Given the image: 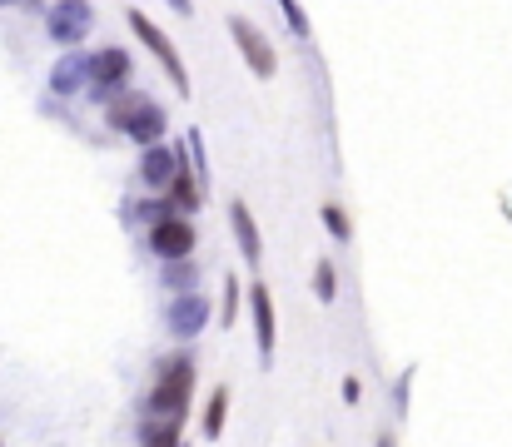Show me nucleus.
I'll list each match as a JSON object with an SVG mask.
<instances>
[{
  "instance_id": "nucleus-1",
  "label": "nucleus",
  "mask_w": 512,
  "mask_h": 447,
  "mask_svg": "<svg viewBox=\"0 0 512 447\" xmlns=\"http://www.w3.org/2000/svg\"><path fill=\"white\" fill-rule=\"evenodd\" d=\"M189 398H194V358L189 353H170L155 368V383L145 393V418L184 423L189 418Z\"/></svg>"
},
{
  "instance_id": "nucleus-2",
  "label": "nucleus",
  "mask_w": 512,
  "mask_h": 447,
  "mask_svg": "<svg viewBox=\"0 0 512 447\" xmlns=\"http://www.w3.org/2000/svg\"><path fill=\"white\" fill-rule=\"evenodd\" d=\"M105 120H110L115 130H125V135H130L140 149L160 145V140H165V130H170L165 110H160L155 100L135 95V90H115V95L105 100Z\"/></svg>"
},
{
  "instance_id": "nucleus-3",
  "label": "nucleus",
  "mask_w": 512,
  "mask_h": 447,
  "mask_svg": "<svg viewBox=\"0 0 512 447\" xmlns=\"http://www.w3.org/2000/svg\"><path fill=\"white\" fill-rule=\"evenodd\" d=\"M125 20H130V30H135V35L145 40V50H150V55L160 60V70L170 75L174 90H184V95H189V70H184V60H179V50H174L170 35H165V30H160V25H155V20H150L145 10H135V5L125 10Z\"/></svg>"
},
{
  "instance_id": "nucleus-4",
  "label": "nucleus",
  "mask_w": 512,
  "mask_h": 447,
  "mask_svg": "<svg viewBox=\"0 0 512 447\" xmlns=\"http://www.w3.org/2000/svg\"><path fill=\"white\" fill-rule=\"evenodd\" d=\"M130 85V55L120 50V45H105V50H95V55H85V90H90V100H110L115 90H125Z\"/></svg>"
},
{
  "instance_id": "nucleus-5",
  "label": "nucleus",
  "mask_w": 512,
  "mask_h": 447,
  "mask_svg": "<svg viewBox=\"0 0 512 447\" xmlns=\"http://www.w3.org/2000/svg\"><path fill=\"white\" fill-rule=\"evenodd\" d=\"M90 30H95L90 0H50V10H45V35H50L55 45L75 50V45H85Z\"/></svg>"
},
{
  "instance_id": "nucleus-6",
  "label": "nucleus",
  "mask_w": 512,
  "mask_h": 447,
  "mask_svg": "<svg viewBox=\"0 0 512 447\" xmlns=\"http://www.w3.org/2000/svg\"><path fill=\"white\" fill-rule=\"evenodd\" d=\"M229 35H234V45H239L244 65H249L259 80H274V70H279V55H274L269 35H264L254 20H244V15H229Z\"/></svg>"
},
{
  "instance_id": "nucleus-7",
  "label": "nucleus",
  "mask_w": 512,
  "mask_h": 447,
  "mask_svg": "<svg viewBox=\"0 0 512 447\" xmlns=\"http://www.w3.org/2000/svg\"><path fill=\"white\" fill-rule=\"evenodd\" d=\"M249 313H254V348H259V363L269 368L274 363V348H279V313H274V294L264 279L249 284Z\"/></svg>"
},
{
  "instance_id": "nucleus-8",
  "label": "nucleus",
  "mask_w": 512,
  "mask_h": 447,
  "mask_svg": "<svg viewBox=\"0 0 512 447\" xmlns=\"http://www.w3.org/2000/svg\"><path fill=\"white\" fill-rule=\"evenodd\" d=\"M194 244H199V234H194V224H189L184 214H170V219L150 224V254H155L160 264L194 259Z\"/></svg>"
},
{
  "instance_id": "nucleus-9",
  "label": "nucleus",
  "mask_w": 512,
  "mask_h": 447,
  "mask_svg": "<svg viewBox=\"0 0 512 447\" xmlns=\"http://www.w3.org/2000/svg\"><path fill=\"white\" fill-rule=\"evenodd\" d=\"M209 313H214L209 294H199V289H189V294H174L170 303H165V328H170L174 338H194V333H204Z\"/></svg>"
},
{
  "instance_id": "nucleus-10",
  "label": "nucleus",
  "mask_w": 512,
  "mask_h": 447,
  "mask_svg": "<svg viewBox=\"0 0 512 447\" xmlns=\"http://www.w3.org/2000/svg\"><path fill=\"white\" fill-rule=\"evenodd\" d=\"M179 169H189L184 145H150L145 154H140V179H145L150 189H165Z\"/></svg>"
},
{
  "instance_id": "nucleus-11",
  "label": "nucleus",
  "mask_w": 512,
  "mask_h": 447,
  "mask_svg": "<svg viewBox=\"0 0 512 447\" xmlns=\"http://www.w3.org/2000/svg\"><path fill=\"white\" fill-rule=\"evenodd\" d=\"M229 224H234V239H239V254H244V264H249V269H259V264H264V239H259L254 209H249L244 199H234V204H229Z\"/></svg>"
},
{
  "instance_id": "nucleus-12",
  "label": "nucleus",
  "mask_w": 512,
  "mask_h": 447,
  "mask_svg": "<svg viewBox=\"0 0 512 447\" xmlns=\"http://www.w3.org/2000/svg\"><path fill=\"white\" fill-rule=\"evenodd\" d=\"M165 204H170V214H184V219L204 204V184L194 179V169H179L170 184H165Z\"/></svg>"
},
{
  "instance_id": "nucleus-13",
  "label": "nucleus",
  "mask_w": 512,
  "mask_h": 447,
  "mask_svg": "<svg viewBox=\"0 0 512 447\" xmlns=\"http://www.w3.org/2000/svg\"><path fill=\"white\" fill-rule=\"evenodd\" d=\"M50 90L65 100V95H80L85 90V50H65L50 70Z\"/></svg>"
},
{
  "instance_id": "nucleus-14",
  "label": "nucleus",
  "mask_w": 512,
  "mask_h": 447,
  "mask_svg": "<svg viewBox=\"0 0 512 447\" xmlns=\"http://www.w3.org/2000/svg\"><path fill=\"white\" fill-rule=\"evenodd\" d=\"M224 423H229V388L219 383V388L209 393V403H204V423H199V433H204L209 443H219V438H224Z\"/></svg>"
},
{
  "instance_id": "nucleus-15",
  "label": "nucleus",
  "mask_w": 512,
  "mask_h": 447,
  "mask_svg": "<svg viewBox=\"0 0 512 447\" xmlns=\"http://www.w3.org/2000/svg\"><path fill=\"white\" fill-rule=\"evenodd\" d=\"M179 428H184V423H165V418H145V423H140V447H184V438H179Z\"/></svg>"
},
{
  "instance_id": "nucleus-16",
  "label": "nucleus",
  "mask_w": 512,
  "mask_h": 447,
  "mask_svg": "<svg viewBox=\"0 0 512 447\" xmlns=\"http://www.w3.org/2000/svg\"><path fill=\"white\" fill-rule=\"evenodd\" d=\"M160 284H165L170 294H189V289L199 284V264H194V259H174V264L160 269Z\"/></svg>"
},
{
  "instance_id": "nucleus-17",
  "label": "nucleus",
  "mask_w": 512,
  "mask_h": 447,
  "mask_svg": "<svg viewBox=\"0 0 512 447\" xmlns=\"http://www.w3.org/2000/svg\"><path fill=\"white\" fill-rule=\"evenodd\" d=\"M314 298L319 303H334L339 298V269H334V259H319L314 264Z\"/></svg>"
},
{
  "instance_id": "nucleus-18",
  "label": "nucleus",
  "mask_w": 512,
  "mask_h": 447,
  "mask_svg": "<svg viewBox=\"0 0 512 447\" xmlns=\"http://www.w3.org/2000/svg\"><path fill=\"white\" fill-rule=\"evenodd\" d=\"M319 219H324V229H329V239H339V244H348V239H353V224H348V214H343V204H334V199H329V204L319 209Z\"/></svg>"
},
{
  "instance_id": "nucleus-19",
  "label": "nucleus",
  "mask_w": 512,
  "mask_h": 447,
  "mask_svg": "<svg viewBox=\"0 0 512 447\" xmlns=\"http://www.w3.org/2000/svg\"><path fill=\"white\" fill-rule=\"evenodd\" d=\"M279 10H284V20H289V30H294L299 40H309V35H314V25H309V15H304V5H299V0H279Z\"/></svg>"
},
{
  "instance_id": "nucleus-20",
  "label": "nucleus",
  "mask_w": 512,
  "mask_h": 447,
  "mask_svg": "<svg viewBox=\"0 0 512 447\" xmlns=\"http://www.w3.org/2000/svg\"><path fill=\"white\" fill-rule=\"evenodd\" d=\"M234 308H239V284H234V279H224V328L234 323Z\"/></svg>"
},
{
  "instance_id": "nucleus-21",
  "label": "nucleus",
  "mask_w": 512,
  "mask_h": 447,
  "mask_svg": "<svg viewBox=\"0 0 512 447\" xmlns=\"http://www.w3.org/2000/svg\"><path fill=\"white\" fill-rule=\"evenodd\" d=\"M363 398V383L358 378H343V403H358Z\"/></svg>"
},
{
  "instance_id": "nucleus-22",
  "label": "nucleus",
  "mask_w": 512,
  "mask_h": 447,
  "mask_svg": "<svg viewBox=\"0 0 512 447\" xmlns=\"http://www.w3.org/2000/svg\"><path fill=\"white\" fill-rule=\"evenodd\" d=\"M174 10H179V15H189V10H194V0H170Z\"/></svg>"
},
{
  "instance_id": "nucleus-23",
  "label": "nucleus",
  "mask_w": 512,
  "mask_h": 447,
  "mask_svg": "<svg viewBox=\"0 0 512 447\" xmlns=\"http://www.w3.org/2000/svg\"><path fill=\"white\" fill-rule=\"evenodd\" d=\"M378 447H393V433H383V438H378Z\"/></svg>"
},
{
  "instance_id": "nucleus-24",
  "label": "nucleus",
  "mask_w": 512,
  "mask_h": 447,
  "mask_svg": "<svg viewBox=\"0 0 512 447\" xmlns=\"http://www.w3.org/2000/svg\"><path fill=\"white\" fill-rule=\"evenodd\" d=\"M0 447H5V443H0Z\"/></svg>"
}]
</instances>
